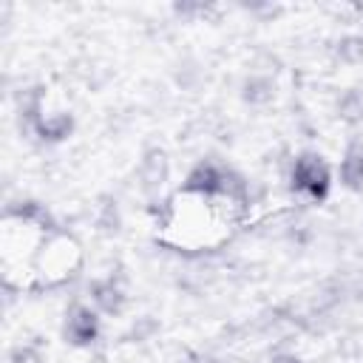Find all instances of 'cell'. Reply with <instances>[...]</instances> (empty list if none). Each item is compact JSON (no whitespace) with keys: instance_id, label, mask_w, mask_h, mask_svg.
<instances>
[{"instance_id":"6da1fadb","label":"cell","mask_w":363,"mask_h":363,"mask_svg":"<svg viewBox=\"0 0 363 363\" xmlns=\"http://www.w3.org/2000/svg\"><path fill=\"white\" fill-rule=\"evenodd\" d=\"M34 264V272H31V278H34V284L31 286H57V284H62V281H68L77 269H79V264H82V250H79V244H77V238L74 235H68V233H60V230H54V233H48L40 244H37V252H34V258H31Z\"/></svg>"},{"instance_id":"52a82bcc","label":"cell","mask_w":363,"mask_h":363,"mask_svg":"<svg viewBox=\"0 0 363 363\" xmlns=\"http://www.w3.org/2000/svg\"><path fill=\"white\" fill-rule=\"evenodd\" d=\"M272 96H275V85L264 74H250L241 85V99L250 105H267V102H272Z\"/></svg>"},{"instance_id":"7a4b0ae2","label":"cell","mask_w":363,"mask_h":363,"mask_svg":"<svg viewBox=\"0 0 363 363\" xmlns=\"http://www.w3.org/2000/svg\"><path fill=\"white\" fill-rule=\"evenodd\" d=\"M292 187L306 193L312 201H323L332 187L329 164L318 153H301L292 164Z\"/></svg>"},{"instance_id":"ba28073f","label":"cell","mask_w":363,"mask_h":363,"mask_svg":"<svg viewBox=\"0 0 363 363\" xmlns=\"http://www.w3.org/2000/svg\"><path fill=\"white\" fill-rule=\"evenodd\" d=\"M340 182L352 190L363 187V145H352L340 159Z\"/></svg>"},{"instance_id":"8fae6325","label":"cell","mask_w":363,"mask_h":363,"mask_svg":"<svg viewBox=\"0 0 363 363\" xmlns=\"http://www.w3.org/2000/svg\"><path fill=\"white\" fill-rule=\"evenodd\" d=\"M99 227L105 233H116L119 230V213H116V201L113 204H105V216L99 218Z\"/></svg>"},{"instance_id":"277c9868","label":"cell","mask_w":363,"mask_h":363,"mask_svg":"<svg viewBox=\"0 0 363 363\" xmlns=\"http://www.w3.org/2000/svg\"><path fill=\"white\" fill-rule=\"evenodd\" d=\"M167 173H170V164H167V153L162 147H150L145 150L142 162H139V184L147 196H156L164 182H167Z\"/></svg>"},{"instance_id":"30bf717a","label":"cell","mask_w":363,"mask_h":363,"mask_svg":"<svg viewBox=\"0 0 363 363\" xmlns=\"http://www.w3.org/2000/svg\"><path fill=\"white\" fill-rule=\"evenodd\" d=\"M9 360H11V363H43L40 349L31 346V343H17V346L9 352Z\"/></svg>"},{"instance_id":"3957f363","label":"cell","mask_w":363,"mask_h":363,"mask_svg":"<svg viewBox=\"0 0 363 363\" xmlns=\"http://www.w3.org/2000/svg\"><path fill=\"white\" fill-rule=\"evenodd\" d=\"M62 337L71 346H91L99 337V318L91 306L85 303H74L65 312V323H62Z\"/></svg>"},{"instance_id":"5b68a950","label":"cell","mask_w":363,"mask_h":363,"mask_svg":"<svg viewBox=\"0 0 363 363\" xmlns=\"http://www.w3.org/2000/svg\"><path fill=\"white\" fill-rule=\"evenodd\" d=\"M88 292H91L94 306H96L102 315H119V312L125 309V289L113 281V275H111V278H96V281H91Z\"/></svg>"},{"instance_id":"8992f818","label":"cell","mask_w":363,"mask_h":363,"mask_svg":"<svg viewBox=\"0 0 363 363\" xmlns=\"http://www.w3.org/2000/svg\"><path fill=\"white\" fill-rule=\"evenodd\" d=\"M34 133L43 142H62L74 133V116L68 111H57V113H43L34 122Z\"/></svg>"},{"instance_id":"7c38bea8","label":"cell","mask_w":363,"mask_h":363,"mask_svg":"<svg viewBox=\"0 0 363 363\" xmlns=\"http://www.w3.org/2000/svg\"><path fill=\"white\" fill-rule=\"evenodd\" d=\"M272 363H301V357H298V354H292V352H281V354H275V357H272Z\"/></svg>"},{"instance_id":"9c48e42d","label":"cell","mask_w":363,"mask_h":363,"mask_svg":"<svg viewBox=\"0 0 363 363\" xmlns=\"http://www.w3.org/2000/svg\"><path fill=\"white\" fill-rule=\"evenodd\" d=\"M337 60L346 65H363V34H349L335 48Z\"/></svg>"}]
</instances>
